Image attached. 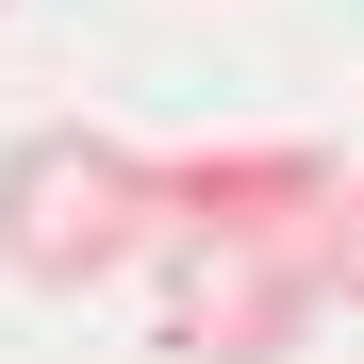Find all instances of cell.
<instances>
[{"label": "cell", "mask_w": 364, "mask_h": 364, "mask_svg": "<svg viewBox=\"0 0 364 364\" xmlns=\"http://www.w3.org/2000/svg\"><path fill=\"white\" fill-rule=\"evenodd\" d=\"M315 282L364 315V182H331V215H315Z\"/></svg>", "instance_id": "277c9868"}, {"label": "cell", "mask_w": 364, "mask_h": 364, "mask_svg": "<svg viewBox=\"0 0 364 364\" xmlns=\"http://www.w3.org/2000/svg\"><path fill=\"white\" fill-rule=\"evenodd\" d=\"M166 249V149L100 133V116H33L0 133V282L33 298H100L116 265Z\"/></svg>", "instance_id": "6da1fadb"}, {"label": "cell", "mask_w": 364, "mask_h": 364, "mask_svg": "<svg viewBox=\"0 0 364 364\" xmlns=\"http://www.w3.org/2000/svg\"><path fill=\"white\" fill-rule=\"evenodd\" d=\"M331 149L298 133H232V149H166V249H315L331 215Z\"/></svg>", "instance_id": "7a4b0ae2"}, {"label": "cell", "mask_w": 364, "mask_h": 364, "mask_svg": "<svg viewBox=\"0 0 364 364\" xmlns=\"http://www.w3.org/2000/svg\"><path fill=\"white\" fill-rule=\"evenodd\" d=\"M331 315L315 249H166V348L182 364H298Z\"/></svg>", "instance_id": "3957f363"}]
</instances>
